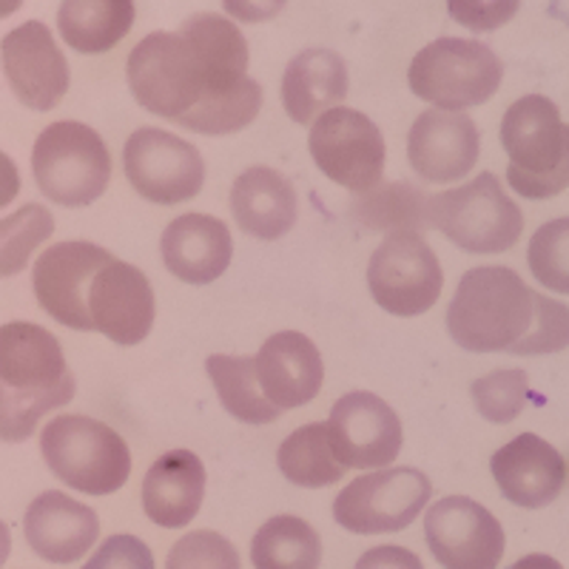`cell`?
Returning a JSON list of instances; mask_svg holds the SVG:
<instances>
[{
    "label": "cell",
    "mask_w": 569,
    "mask_h": 569,
    "mask_svg": "<svg viewBox=\"0 0 569 569\" xmlns=\"http://www.w3.org/2000/svg\"><path fill=\"white\" fill-rule=\"evenodd\" d=\"M536 322V291L501 266L472 268L447 308V328L470 353H510Z\"/></svg>",
    "instance_id": "6da1fadb"
},
{
    "label": "cell",
    "mask_w": 569,
    "mask_h": 569,
    "mask_svg": "<svg viewBox=\"0 0 569 569\" xmlns=\"http://www.w3.org/2000/svg\"><path fill=\"white\" fill-rule=\"evenodd\" d=\"M507 180L527 200H550L569 188V126L543 94H527L501 120Z\"/></svg>",
    "instance_id": "7a4b0ae2"
},
{
    "label": "cell",
    "mask_w": 569,
    "mask_h": 569,
    "mask_svg": "<svg viewBox=\"0 0 569 569\" xmlns=\"http://www.w3.org/2000/svg\"><path fill=\"white\" fill-rule=\"evenodd\" d=\"M40 453L63 485L86 496L117 492L131 476L129 445L89 416H54L40 436Z\"/></svg>",
    "instance_id": "3957f363"
},
{
    "label": "cell",
    "mask_w": 569,
    "mask_h": 569,
    "mask_svg": "<svg viewBox=\"0 0 569 569\" xmlns=\"http://www.w3.org/2000/svg\"><path fill=\"white\" fill-rule=\"evenodd\" d=\"M131 94L146 111L180 123L208 91L206 63L182 32H154L131 49Z\"/></svg>",
    "instance_id": "277c9868"
},
{
    "label": "cell",
    "mask_w": 569,
    "mask_h": 569,
    "mask_svg": "<svg viewBox=\"0 0 569 569\" xmlns=\"http://www.w3.org/2000/svg\"><path fill=\"white\" fill-rule=\"evenodd\" d=\"M32 174L52 202L83 208L103 197L111 157L98 131L74 120H60L40 131L32 151Z\"/></svg>",
    "instance_id": "5b68a950"
},
{
    "label": "cell",
    "mask_w": 569,
    "mask_h": 569,
    "mask_svg": "<svg viewBox=\"0 0 569 569\" xmlns=\"http://www.w3.org/2000/svg\"><path fill=\"white\" fill-rule=\"evenodd\" d=\"M505 78V66L479 40L439 38L427 43L408 71L410 89L433 109L465 111L492 98Z\"/></svg>",
    "instance_id": "8992f818"
},
{
    "label": "cell",
    "mask_w": 569,
    "mask_h": 569,
    "mask_svg": "<svg viewBox=\"0 0 569 569\" xmlns=\"http://www.w3.org/2000/svg\"><path fill=\"white\" fill-rule=\"evenodd\" d=\"M430 217L433 228L467 253H505L525 231L521 208L490 171L467 186L430 197Z\"/></svg>",
    "instance_id": "52a82bcc"
},
{
    "label": "cell",
    "mask_w": 569,
    "mask_h": 569,
    "mask_svg": "<svg viewBox=\"0 0 569 569\" xmlns=\"http://www.w3.org/2000/svg\"><path fill=\"white\" fill-rule=\"evenodd\" d=\"M430 496L433 485L416 467L368 472L339 492L333 518L356 536H385L413 525Z\"/></svg>",
    "instance_id": "ba28073f"
},
{
    "label": "cell",
    "mask_w": 569,
    "mask_h": 569,
    "mask_svg": "<svg viewBox=\"0 0 569 569\" xmlns=\"http://www.w3.org/2000/svg\"><path fill=\"white\" fill-rule=\"evenodd\" d=\"M368 288L382 311L421 317L439 302L445 273L421 233H388L370 257Z\"/></svg>",
    "instance_id": "9c48e42d"
},
{
    "label": "cell",
    "mask_w": 569,
    "mask_h": 569,
    "mask_svg": "<svg viewBox=\"0 0 569 569\" xmlns=\"http://www.w3.org/2000/svg\"><path fill=\"white\" fill-rule=\"evenodd\" d=\"M311 157L328 180L365 194L382 182L385 137L368 114L356 109L325 111L311 126Z\"/></svg>",
    "instance_id": "30bf717a"
},
{
    "label": "cell",
    "mask_w": 569,
    "mask_h": 569,
    "mask_svg": "<svg viewBox=\"0 0 569 569\" xmlns=\"http://www.w3.org/2000/svg\"><path fill=\"white\" fill-rule=\"evenodd\" d=\"M123 166L131 188L154 206H180L194 200L206 182V162L200 151L162 129L134 131L123 149Z\"/></svg>",
    "instance_id": "8fae6325"
},
{
    "label": "cell",
    "mask_w": 569,
    "mask_h": 569,
    "mask_svg": "<svg viewBox=\"0 0 569 569\" xmlns=\"http://www.w3.org/2000/svg\"><path fill=\"white\" fill-rule=\"evenodd\" d=\"M425 538L445 569H496L505 556V530L487 507L447 496L425 516Z\"/></svg>",
    "instance_id": "7c38bea8"
},
{
    "label": "cell",
    "mask_w": 569,
    "mask_h": 569,
    "mask_svg": "<svg viewBox=\"0 0 569 569\" xmlns=\"http://www.w3.org/2000/svg\"><path fill=\"white\" fill-rule=\"evenodd\" d=\"M111 253L94 242H58L40 253L32 271L34 297L54 322L71 330H94L89 313V288Z\"/></svg>",
    "instance_id": "4fadbf2b"
},
{
    "label": "cell",
    "mask_w": 569,
    "mask_h": 569,
    "mask_svg": "<svg viewBox=\"0 0 569 569\" xmlns=\"http://www.w3.org/2000/svg\"><path fill=\"white\" fill-rule=\"evenodd\" d=\"M328 439L345 470H376L399 456L401 421L385 399L353 390L330 410Z\"/></svg>",
    "instance_id": "5bb4252c"
},
{
    "label": "cell",
    "mask_w": 569,
    "mask_h": 569,
    "mask_svg": "<svg viewBox=\"0 0 569 569\" xmlns=\"http://www.w3.org/2000/svg\"><path fill=\"white\" fill-rule=\"evenodd\" d=\"M0 63L14 98L32 111H52L69 91V63L52 29L40 20H29L0 40Z\"/></svg>",
    "instance_id": "9a60e30c"
},
{
    "label": "cell",
    "mask_w": 569,
    "mask_h": 569,
    "mask_svg": "<svg viewBox=\"0 0 569 569\" xmlns=\"http://www.w3.org/2000/svg\"><path fill=\"white\" fill-rule=\"evenodd\" d=\"M89 313L98 333L120 348L140 345L154 325V291L140 268L111 259L89 288Z\"/></svg>",
    "instance_id": "2e32d148"
},
{
    "label": "cell",
    "mask_w": 569,
    "mask_h": 569,
    "mask_svg": "<svg viewBox=\"0 0 569 569\" xmlns=\"http://www.w3.org/2000/svg\"><path fill=\"white\" fill-rule=\"evenodd\" d=\"M479 151V129L465 111L427 109L410 126V166L427 182H459L476 169Z\"/></svg>",
    "instance_id": "e0dca14e"
},
{
    "label": "cell",
    "mask_w": 569,
    "mask_h": 569,
    "mask_svg": "<svg viewBox=\"0 0 569 569\" xmlns=\"http://www.w3.org/2000/svg\"><path fill=\"white\" fill-rule=\"evenodd\" d=\"M490 470L501 496L525 510H541L552 505L567 485L563 456L536 433L516 436L501 450H496Z\"/></svg>",
    "instance_id": "ac0fdd59"
},
{
    "label": "cell",
    "mask_w": 569,
    "mask_h": 569,
    "mask_svg": "<svg viewBox=\"0 0 569 569\" xmlns=\"http://www.w3.org/2000/svg\"><path fill=\"white\" fill-rule=\"evenodd\" d=\"M23 532L34 556L49 563H74L98 543L100 521L91 507L60 490L40 492L23 516Z\"/></svg>",
    "instance_id": "d6986e66"
},
{
    "label": "cell",
    "mask_w": 569,
    "mask_h": 569,
    "mask_svg": "<svg viewBox=\"0 0 569 569\" xmlns=\"http://www.w3.org/2000/svg\"><path fill=\"white\" fill-rule=\"evenodd\" d=\"M257 376L266 399L279 410L302 408L322 390V356L305 333L282 330L259 348Z\"/></svg>",
    "instance_id": "ffe728a7"
},
{
    "label": "cell",
    "mask_w": 569,
    "mask_h": 569,
    "mask_svg": "<svg viewBox=\"0 0 569 569\" xmlns=\"http://www.w3.org/2000/svg\"><path fill=\"white\" fill-rule=\"evenodd\" d=\"M0 385L27 393L74 385L63 348L46 328L34 322L0 325Z\"/></svg>",
    "instance_id": "44dd1931"
},
{
    "label": "cell",
    "mask_w": 569,
    "mask_h": 569,
    "mask_svg": "<svg viewBox=\"0 0 569 569\" xmlns=\"http://www.w3.org/2000/svg\"><path fill=\"white\" fill-rule=\"evenodd\" d=\"M162 262L188 284H208L228 271L233 257L231 231L208 213H182L160 240Z\"/></svg>",
    "instance_id": "7402d4cb"
},
{
    "label": "cell",
    "mask_w": 569,
    "mask_h": 569,
    "mask_svg": "<svg viewBox=\"0 0 569 569\" xmlns=\"http://www.w3.org/2000/svg\"><path fill=\"white\" fill-rule=\"evenodd\" d=\"M206 498V467L191 450H171L142 479V510L166 530H180L197 518Z\"/></svg>",
    "instance_id": "603a6c76"
},
{
    "label": "cell",
    "mask_w": 569,
    "mask_h": 569,
    "mask_svg": "<svg viewBox=\"0 0 569 569\" xmlns=\"http://www.w3.org/2000/svg\"><path fill=\"white\" fill-rule=\"evenodd\" d=\"M297 191L291 180L268 166H253L242 171L231 188L233 220L248 237L279 240L297 222Z\"/></svg>",
    "instance_id": "cb8c5ba5"
},
{
    "label": "cell",
    "mask_w": 569,
    "mask_h": 569,
    "mask_svg": "<svg viewBox=\"0 0 569 569\" xmlns=\"http://www.w3.org/2000/svg\"><path fill=\"white\" fill-rule=\"evenodd\" d=\"M348 98V66L330 49H305L282 74V106L293 123H317Z\"/></svg>",
    "instance_id": "d4e9b609"
},
{
    "label": "cell",
    "mask_w": 569,
    "mask_h": 569,
    "mask_svg": "<svg viewBox=\"0 0 569 569\" xmlns=\"http://www.w3.org/2000/svg\"><path fill=\"white\" fill-rule=\"evenodd\" d=\"M180 32L191 40V46L206 63L208 91L202 100L228 94L248 78V43L233 20L213 12H200L188 18Z\"/></svg>",
    "instance_id": "484cf974"
},
{
    "label": "cell",
    "mask_w": 569,
    "mask_h": 569,
    "mask_svg": "<svg viewBox=\"0 0 569 569\" xmlns=\"http://www.w3.org/2000/svg\"><path fill=\"white\" fill-rule=\"evenodd\" d=\"M134 27V0H63L58 29L80 54L111 52Z\"/></svg>",
    "instance_id": "4316f807"
},
{
    "label": "cell",
    "mask_w": 569,
    "mask_h": 569,
    "mask_svg": "<svg viewBox=\"0 0 569 569\" xmlns=\"http://www.w3.org/2000/svg\"><path fill=\"white\" fill-rule=\"evenodd\" d=\"M350 217L370 231L385 233H425L433 228L430 197L410 182H379L365 194H356Z\"/></svg>",
    "instance_id": "83f0119b"
},
{
    "label": "cell",
    "mask_w": 569,
    "mask_h": 569,
    "mask_svg": "<svg viewBox=\"0 0 569 569\" xmlns=\"http://www.w3.org/2000/svg\"><path fill=\"white\" fill-rule=\"evenodd\" d=\"M208 376H211L222 408L237 421L246 425H271L279 419L282 410L266 399L259 388L257 376V356H226L213 353L206 362Z\"/></svg>",
    "instance_id": "f1b7e54d"
},
{
    "label": "cell",
    "mask_w": 569,
    "mask_h": 569,
    "mask_svg": "<svg viewBox=\"0 0 569 569\" xmlns=\"http://www.w3.org/2000/svg\"><path fill=\"white\" fill-rule=\"evenodd\" d=\"M251 563L253 569H319L322 541L302 518L277 516L253 536Z\"/></svg>",
    "instance_id": "f546056e"
},
{
    "label": "cell",
    "mask_w": 569,
    "mask_h": 569,
    "mask_svg": "<svg viewBox=\"0 0 569 569\" xmlns=\"http://www.w3.org/2000/svg\"><path fill=\"white\" fill-rule=\"evenodd\" d=\"M277 465L291 485L319 490V487L342 481L345 467L339 465L333 447L328 439V425H305L293 430L279 445Z\"/></svg>",
    "instance_id": "4dcf8cb0"
},
{
    "label": "cell",
    "mask_w": 569,
    "mask_h": 569,
    "mask_svg": "<svg viewBox=\"0 0 569 569\" xmlns=\"http://www.w3.org/2000/svg\"><path fill=\"white\" fill-rule=\"evenodd\" d=\"M259 109H262V86L257 80L246 78L240 86L220 98L202 100L200 106L188 111L180 120L182 129L197 131V134H233L242 131L257 120Z\"/></svg>",
    "instance_id": "1f68e13d"
},
{
    "label": "cell",
    "mask_w": 569,
    "mask_h": 569,
    "mask_svg": "<svg viewBox=\"0 0 569 569\" xmlns=\"http://www.w3.org/2000/svg\"><path fill=\"white\" fill-rule=\"evenodd\" d=\"M54 233L52 211L27 202L0 220V279L14 277L29 266L32 253Z\"/></svg>",
    "instance_id": "d6a6232c"
},
{
    "label": "cell",
    "mask_w": 569,
    "mask_h": 569,
    "mask_svg": "<svg viewBox=\"0 0 569 569\" xmlns=\"http://www.w3.org/2000/svg\"><path fill=\"white\" fill-rule=\"evenodd\" d=\"M71 399H74V385L49 393H27L0 385V441H12V445L27 441L49 410L63 408Z\"/></svg>",
    "instance_id": "836d02e7"
},
{
    "label": "cell",
    "mask_w": 569,
    "mask_h": 569,
    "mask_svg": "<svg viewBox=\"0 0 569 569\" xmlns=\"http://www.w3.org/2000/svg\"><path fill=\"white\" fill-rule=\"evenodd\" d=\"M527 262L543 288L569 297V217L547 222L532 233Z\"/></svg>",
    "instance_id": "e575fe53"
},
{
    "label": "cell",
    "mask_w": 569,
    "mask_h": 569,
    "mask_svg": "<svg viewBox=\"0 0 569 569\" xmlns=\"http://www.w3.org/2000/svg\"><path fill=\"white\" fill-rule=\"evenodd\" d=\"M527 396H530V379L518 368L492 370L472 382V401L492 425H507L516 419L525 410Z\"/></svg>",
    "instance_id": "d590c367"
},
{
    "label": "cell",
    "mask_w": 569,
    "mask_h": 569,
    "mask_svg": "<svg viewBox=\"0 0 569 569\" xmlns=\"http://www.w3.org/2000/svg\"><path fill=\"white\" fill-rule=\"evenodd\" d=\"M166 569H242L240 556L226 536L194 530L182 536L166 558Z\"/></svg>",
    "instance_id": "8d00e7d4"
},
{
    "label": "cell",
    "mask_w": 569,
    "mask_h": 569,
    "mask_svg": "<svg viewBox=\"0 0 569 569\" xmlns=\"http://www.w3.org/2000/svg\"><path fill=\"white\" fill-rule=\"evenodd\" d=\"M569 348V308L563 302H552L550 297L536 293V322L510 353L516 356H543Z\"/></svg>",
    "instance_id": "74e56055"
},
{
    "label": "cell",
    "mask_w": 569,
    "mask_h": 569,
    "mask_svg": "<svg viewBox=\"0 0 569 569\" xmlns=\"http://www.w3.org/2000/svg\"><path fill=\"white\" fill-rule=\"evenodd\" d=\"M521 0H447V12L470 32H496L516 18Z\"/></svg>",
    "instance_id": "f35d334b"
},
{
    "label": "cell",
    "mask_w": 569,
    "mask_h": 569,
    "mask_svg": "<svg viewBox=\"0 0 569 569\" xmlns=\"http://www.w3.org/2000/svg\"><path fill=\"white\" fill-rule=\"evenodd\" d=\"M83 569H154V556L137 536H111Z\"/></svg>",
    "instance_id": "ab89813d"
},
{
    "label": "cell",
    "mask_w": 569,
    "mask_h": 569,
    "mask_svg": "<svg viewBox=\"0 0 569 569\" xmlns=\"http://www.w3.org/2000/svg\"><path fill=\"white\" fill-rule=\"evenodd\" d=\"M353 569H425V563L408 547L382 543V547H373V550L365 552Z\"/></svg>",
    "instance_id": "60d3db41"
},
{
    "label": "cell",
    "mask_w": 569,
    "mask_h": 569,
    "mask_svg": "<svg viewBox=\"0 0 569 569\" xmlns=\"http://www.w3.org/2000/svg\"><path fill=\"white\" fill-rule=\"evenodd\" d=\"M288 0H222L226 12L240 23H262L277 18Z\"/></svg>",
    "instance_id": "b9f144b4"
},
{
    "label": "cell",
    "mask_w": 569,
    "mask_h": 569,
    "mask_svg": "<svg viewBox=\"0 0 569 569\" xmlns=\"http://www.w3.org/2000/svg\"><path fill=\"white\" fill-rule=\"evenodd\" d=\"M18 194H20L18 166H14L12 157L0 151V208H7Z\"/></svg>",
    "instance_id": "7bdbcfd3"
},
{
    "label": "cell",
    "mask_w": 569,
    "mask_h": 569,
    "mask_svg": "<svg viewBox=\"0 0 569 569\" xmlns=\"http://www.w3.org/2000/svg\"><path fill=\"white\" fill-rule=\"evenodd\" d=\"M510 569H563V567L552 556H543V552H532V556H525L521 561L512 563Z\"/></svg>",
    "instance_id": "ee69618b"
},
{
    "label": "cell",
    "mask_w": 569,
    "mask_h": 569,
    "mask_svg": "<svg viewBox=\"0 0 569 569\" xmlns=\"http://www.w3.org/2000/svg\"><path fill=\"white\" fill-rule=\"evenodd\" d=\"M9 552H12V536H9V527L0 521V567L7 563Z\"/></svg>",
    "instance_id": "f6af8a7d"
},
{
    "label": "cell",
    "mask_w": 569,
    "mask_h": 569,
    "mask_svg": "<svg viewBox=\"0 0 569 569\" xmlns=\"http://www.w3.org/2000/svg\"><path fill=\"white\" fill-rule=\"evenodd\" d=\"M20 7H23V0H0V20L9 18V14H14Z\"/></svg>",
    "instance_id": "bcb514c9"
}]
</instances>
